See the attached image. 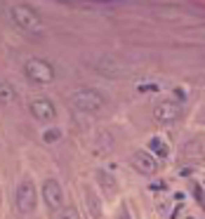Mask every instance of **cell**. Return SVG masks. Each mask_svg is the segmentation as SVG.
Here are the masks:
<instances>
[{
  "mask_svg": "<svg viewBox=\"0 0 205 219\" xmlns=\"http://www.w3.org/2000/svg\"><path fill=\"white\" fill-rule=\"evenodd\" d=\"M17 101V90L9 83H0V104L2 106H12Z\"/></svg>",
  "mask_w": 205,
  "mask_h": 219,
  "instance_id": "cell-12",
  "label": "cell"
},
{
  "mask_svg": "<svg viewBox=\"0 0 205 219\" xmlns=\"http://www.w3.org/2000/svg\"><path fill=\"white\" fill-rule=\"evenodd\" d=\"M59 139H62V132L57 130V127H50V130L43 132V141L45 144H54V141H59Z\"/></svg>",
  "mask_w": 205,
  "mask_h": 219,
  "instance_id": "cell-14",
  "label": "cell"
},
{
  "mask_svg": "<svg viewBox=\"0 0 205 219\" xmlns=\"http://www.w3.org/2000/svg\"><path fill=\"white\" fill-rule=\"evenodd\" d=\"M149 151H153L158 158H165L168 156V146L163 144V139H158V137H153L151 141H149Z\"/></svg>",
  "mask_w": 205,
  "mask_h": 219,
  "instance_id": "cell-13",
  "label": "cell"
},
{
  "mask_svg": "<svg viewBox=\"0 0 205 219\" xmlns=\"http://www.w3.org/2000/svg\"><path fill=\"white\" fill-rule=\"evenodd\" d=\"M200 123H205V111H200Z\"/></svg>",
  "mask_w": 205,
  "mask_h": 219,
  "instance_id": "cell-17",
  "label": "cell"
},
{
  "mask_svg": "<svg viewBox=\"0 0 205 219\" xmlns=\"http://www.w3.org/2000/svg\"><path fill=\"white\" fill-rule=\"evenodd\" d=\"M94 177H97V184L101 186V191L106 193V196H116L118 193V184H116V179H113V175H108L104 170H97Z\"/></svg>",
  "mask_w": 205,
  "mask_h": 219,
  "instance_id": "cell-9",
  "label": "cell"
},
{
  "mask_svg": "<svg viewBox=\"0 0 205 219\" xmlns=\"http://www.w3.org/2000/svg\"><path fill=\"white\" fill-rule=\"evenodd\" d=\"M69 99H71V104L76 106L78 111H83V113H101V111L106 108V97L101 94L99 90H92V87L73 90L71 94H69Z\"/></svg>",
  "mask_w": 205,
  "mask_h": 219,
  "instance_id": "cell-1",
  "label": "cell"
},
{
  "mask_svg": "<svg viewBox=\"0 0 205 219\" xmlns=\"http://www.w3.org/2000/svg\"><path fill=\"white\" fill-rule=\"evenodd\" d=\"M177 118H182V106L175 99H163L153 106V120L156 123L168 125V123H175Z\"/></svg>",
  "mask_w": 205,
  "mask_h": 219,
  "instance_id": "cell-5",
  "label": "cell"
},
{
  "mask_svg": "<svg viewBox=\"0 0 205 219\" xmlns=\"http://www.w3.org/2000/svg\"><path fill=\"white\" fill-rule=\"evenodd\" d=\"M9 19L17 24V28L21 31H28V33H36L43 28V21H40V14H38L33 7H28L24 2H17V5H9L7 9Z\"/></svg>",
  "mask_w": 205,
  "mask_h": 219,
  "instance_id": "cell-2",
  "label": "cell"
},
{
  "mask_svg": "<svg viewBox=\"0 0 205 219\" xmlns=\"http://www.w3.org/2000/svg\"><path fill=\"white\" fill-rule=\"evenodd\" d=\"M24 73H26V78L31 80V83H36V85H50L54 80V66L50 62L40 59V57L28 59L26 66H24Z\"/></svg>",
  "mask_w": 205,
  "mask_h": 219,
  "instance_id": "cell-4",
  "label": "cell"
},
{
  "mask_svg": "<svg viewBox=\"0 0 205 219\" xmlns=\"http://www.w3.org/2000/svg\"><path fill=\"white\" fill-rule=\"evenodd\" d=\"M111 149H113V139H111V134H108V132H99L97 137H94V141H92V151L99 153V156H104V153H108Z\"/></svg>",
  "mask_w": 205,
  "mask_h": 219,
  "instance_id": "cell-10",
  "label": "cell"
},
{
  "mask_svg": "<svg viewBox=\"0 0 205 219\" xmlns=\"http://www.w3.org/2000/svg\"><path fill=\"white\" fill-rule=\"evenodd\" d=\"M59 219H80V217H78V210H76V207H64Z\"/></svg>",
  "mask_w": 205,
  "mask_h": 219,
  "instance_id": "cell-15",
  "label": "cell"
},
{
  "mask_svg": "<svg viewBox=\"0 0 205 219\" xmlns=\"http://www.w3.org/2000/svg\"><path fill=\"white\" fill-rule=\"evenodd\" d=\"M116 219H130V214H127V210L123 207V210L118 212V217H116Z\"/></svg>",
  "mask_w": 205,
  "mask_h": 219,
  "instance_id": "cell-16",
  "label": "cell"
},
{
  "mask_svg": "<svg viewBox=\"0 0 205 219\" xmlns=\"http://www.w3.org/2000/svg\"><path fill=\"white\" fill-rule=\"evenodd\" d=\"M130 165L144 177H153L158 172V160H156V156H153L151 151H144V149L134 151L132 156H130Z\"/></svg>",
  "mask_w": 205,
  "mask_h": 219,
  "instance_id": "cell-6",
  "label": "cell"
},
{
  "mask_svg": "<svg viewBox=\"0 0 205 219\" xmlns=\"http://www.w3.org/2000/svg\"><path fill=\"white\" fill-rule=\"evenodd\" d=\"M43 198H45L50 210H59L64 205V189L54 177H50V179L43 182Z\"/></svg>",
  "mask_w": 205,
  "mask_h": 219,
  "instance_id": "cell-8",
  "label": "cell"
},
{
  "mask_svg": "<svg viewBox=\"0 0 205 219\" xmlns=\"http://www.w3.org/2000/svg\"><path fill=\"white\" fill-rule=\"evenodd\" d=\"M85 200H87V210H90V214H92V219H104L101 203H99L97 193H92L90 189H85Z\"/></svg>",
  "mask_w": 205,
  "mask_h": 219,
  "instance_id": "cell-11",
  "label": "cell"
},
{
  "mask_svg": "<svg viewBox=\"0 0 205 219\" xmlns=\"http://www.w3.org/2000/svg\"><path fill=\"white\" fill-rule=\"evenodd\" d=\"M28 111L40 123H52L54 118H57V108H54V104L47 97H33L31 104H28Z\"/></svg>",
  "mask_w": 205,
  "mask_h": 219,
  "instance_id": "cell-7",
  "label": "cell"
},
{
  "mask_svg": "<svg viewBox=\"0 0 205 219\" xmlns=\"http://www.w3.org/2000/svg\"><path fill=\"white\" fill-rule=\"evenodd\" d=\"M38 205V193H36V184L31 179H21L14 189V207H17L19 214H33Z\"/></svg>",
  "mask_w": 205,
  "mask_h": 219,
  "instance_id": "cell-3",
  "label": "cell"
}]
</instances>
